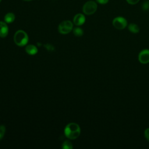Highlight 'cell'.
<instances>
[{
	"mask_svg": "<svg viewBox=\"0 0 149 149\" xmlns=\"http://www.w3.org/2000/svg\"><path fill=\"white\" fill-rule=\"evenodd\" d=\"M97 3L93 1H89L86 2L83 5V11L85 14L90 15L95 13V12L97 10Z\"/></svg>",
	"mask_w": 149,
	"mask_h": 149,
	"instance_id": "4",
	"label": "cell"
},
{
	"mask_svg": "<svg viewBox=\"0 0 149 149\" xmlns=\"http://www.w3.org/2000/svg\"><path fill=\"white\" fill-rule=\"evenodd\" d=\"M73 34L77 37H80L83 34V30L80 27H76L73 30Z\"/></svg>",
	"mask_w": 149,
	"mask_h": 149,
	"instance_id": "13",
	"label": "cell"
},
{
	"mask_svg": "<svg viewBox=\"0 0 149 149\" xmlns=\"http://www.w3.org/2000/svg\"><path fill=\"white\" fill-rule=\"evenodd\" d=\"M97 2L100 4H106L108 2L109 0H96Z\"/></svg>",
	"mask_w": 149,
	"mask_h": 149,
	"instance_id": "18",
	"label": "cell"
},
{
	"mask_svg": "<svg viewBox=\"0 0 149 149\" xmlns=\"http://www.w3.org/2000/svg\"><path fill=\"white\" fill-rule=\"evenodd\" d=\"M13 39L15 43L19 47L26 45L29 41V37L27 33L22 30H19L15 33Z\"/></svg>",
	"mask_w": 149,
	"mask_h": 149,
	"instance_id": "2",
	"label": "cell"
},
{
	"mask_svg": "<svg viewBox=\"0 0 149 149\" xmlns=\"http://www.w3.org/2000/svg\"><path fill=\"white\" fill-rule=\"evenodd\" d=\"M8 34V27L6 22H0V37L5 38Z\"/></svg>",
	"mask_w": 149,
	"mask_h": 149,
	"instance_id": "8",
	"label": "cell"
},
{
	"mask_svg": "<svg viewBox=\"0 0 149 149\" xmlns=\"http://www.w3.org/2000/svg\"><path fill=\"white\" fill-rule=\"evenodd\" d=\"M25 51L26 52L29 54V55H35L38 52V49L34 45H27L26 47V49H25Z\"/></svg>",
	"mask_w": 149,
	"mask_h": 149,
	"instance_id": "9",
	"label": "cell"
},
{
	"mask_svg": "<svg viewBox=\"0 0 149 149\" xmlns=\"http://www.w3.org/2000/svg\"><path fill=\"white\" fill-rule=\"evenodd\" d=\"M80 126L76 123L68 124L64 130V133L66 137L71 140L77 138L80 134Z\"/></svg>",
	"mask_w": 149,
	"mask_h": 149,
	"instance_id": "1",
	"label": "cell"
},
{
	"mask_svg": "<svg viewBox=\"0 0 149 149\" xmlns=\"http://www.w3.org/2000/svg\"><path fill=\"white\" fill-rule=\"evenodd\" d=\"M85 16L81 13H78L73 18V22L76 26H81L85 22Z\"/></svg>",
	"mask_w": 149,
	"mask_h": 149,
	"instance_id": "7",
	"label": "cell"
},
{
	"mask_svg": "<svg viewBox=\"0 0 149 149\" xmlns=\"http://www.w3.org/2000/svg\"><path fill=\"white\" fill-rule=\"evenodd\" d=\"M113 26L115 28L118 30L124 29L127 26V20L123 17L119 16L115 17L112 21Z\"/></svg>",
	"mask_w": 149,
	"mask_h": 149,
	"instance_id": "5",
	"label": "cell"
},
{
	"mask_svg": "<svg viewBox=\"0 0 149 149\" xmlns=\"http://www.w3.org/2000/svg\"><path fill=\"white\" fill-rule=\"evenodd\" d=\"M24 1H31V0H24Z\"/></svg>",
	"mask_w": 149,
	"mask_h": 149,
	"instance_id": "19",
	"label": "cell"
},
{
	"mask_svg": "<svg viewBox=\"0 0 149 149\" xmlns=\"http://www.w3.org/2000/svg\"><path fill=\"white\" fill-rule=\"evenodd\" d=\"M144 136L147 141H149V128H147L144 131Z\"/></svg>",
	"mask_w": 149,
	"mask_h": 149,
	"instance_id": "16",
	"label": "cell"
},
{
	"mask_svg": "<svg viewBox=\"0 0 149 149\" xmlns=\"http://www.w3.org/2000/svg\"><path fill=\"white\" fill-rule=\"evenodd\" d=\"M1 0H0V2H1Z\"/></svg>",
	"mask_w": 149,
	"mask_h": 149,
	"instance_id": "20",
	"label": "cell"
},
{
	"mask_svg": "<svg viewBox=\"0 0 149 149\" xmlns=\"http://www.w3.org/2000/svg\"><path fill=\"white\" fill-rule=\"evenodd\" d=\"M138 59L143 64L148 63L149 62V49H144L141 51L139 54Z\"/></svg>",
	"mask_w": 149,
	"mask_h": 149,
	"instance_id": "6",
	"label": "cell"
},
{
	"mask_svg": "<svg viewBox=\"0 0 149 149\" xmlns=\"http://www.w3.org/2000/svg\"><path fill=\"white\" fill-rule=\"evenodd\" d=\"M128 29L132 33H137L140 31L139 27L134 23H130L128 26Z\"/></svg>",
	"mask_w": 149,
	"mask_h": 149,
	"instance_id": "11",
	"label": "cell"
},
{
	"mask_svg": "<svg viewBox=\"0 0 149 149\" xmlns=\"http://www.w3.org/2000/svg\"><path fill=\"white\" fill-rule=\"evenodd\" d=\"M6 128L4 125H0V140L3 137L5 133Z\"/></svg>",
	"mask_w": 149,
	"mask_h": 149,
	"instance_id": "14",
	"label": "cell"
},
{
	"mask_svg": "<svg viewBox=\"0 0 149 149\" xmlns=\"http://www.w3.org/2000/svg\"><path fill=\"white\" fill-rule=\"evenodd\" d=\"M62 148L63 149H72L73 148L72 144L69 140H65L62 145Z\"/></svg>",
	"mask_w": 149,
	"mask_h": 149,
	"instance_id": "12",
	"label": "cell"
},
{
	"mask_svg": "<svg viewBox=\"0 0 149 149\" xmlns=\"http://www.w3.org/2000/svg\"><path fill=\"white\" fill-rule=\"evenodd\" d=\"M126 1L129 3V4H131V5H134L136 3H137L139 0H126Z\"/></svg>",
	"mask_w": 149,
	"mask_h": 149,
	"instance_id": "17",
	"label": "cell"
},
{
	"mask_svg": "<svg viewBox=\"0 0 149 149\" xmlns=\"http://www.w3.org/2000/svg\"><path fill=\"white\" fill-rule=\"evenodd\" d=\"M142 9L144 10H147L149 9V1H146L143 3Z\"/></svg>",
	"mask_w": 149,
	"mask_h": 149,
	"instance_id": "15",
	"label": "cell"
},
{
	"mask_svg": "<svg viewBox=\"0 0 149 149\" xmlns=\"http://www.w3.org/2000/svg\"><path fill=\"white\" fill-rule=\"evenodd\" d=\"M15 19V16L13 13H8L5 15L4 20L5 22L7 23H12Z\"/></svg>",
	"mask_w": 149,
	"mask_h": 149,
	"instance_id": "10",
	"label": "cell"
},
{
	"mask_svg": "<svg viewBox=\"0 0 149 149\" xmlns=\"http://www.w3.org/2000/svg\"><path fill=\"white\" fill-rule=\"evenodd\" d=\"M73 29V24L70 20L62 22L58 26V31L61 34H66L69 33Z\"/></svg>",
	"mask_w": 149,
	"mask_h": 149,
	"instance_id": "3",
	"label": "cell"
}]
</instances>
